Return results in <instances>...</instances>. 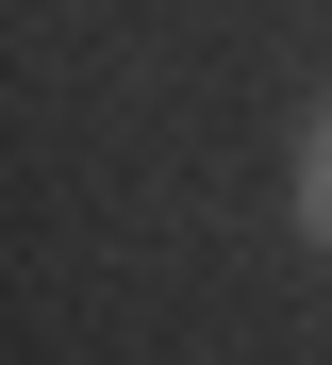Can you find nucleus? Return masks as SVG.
I'll return each mask as SVG.
<instances>
[{
  "label": "nucleus",
  "mask_w": 332,
  "mask_h": 365,
  "mask_svg": "<svg viewBox=\"0 0 332 365\" xmlns=\"http://www.w3.org/2000/svg\"><path fill=\"white\" fill-rule=\"evenodd\" d=\"M283 200H299V250H332V100H316V133H299V182H283Z\"/></svg>",
  "instance_id": "nucleus-1"
}]
</instances>
